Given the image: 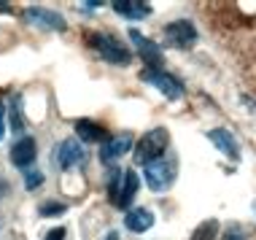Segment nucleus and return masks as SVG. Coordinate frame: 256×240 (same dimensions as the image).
Here are the masks:
<instances>
[{"label": "nucleus", "mask_w": 256, "mask_h": 240, "mask_svg": "<svg viewBox=\"0 0 256 240\" xmlns=\"http://www.w3.org/2000/svg\"><path fill=\"white\" fill-rule=\"evenodd\" d=\"M224 240H248V238L243 235V232H230V235H226Z\"/></svg>", "instance_id": "nucleus-22"}, {"label": "nucleus", "mask_w": 256, "mask_h": 240, "mask_svg": "<svg viewBox=\"0 0 256 240\" xmlns=\"http://www.w3.org/2000/svg\"><path fill=\"white\" fill-rule=\"evenodd\" d=\"M46 240H65V227H54L46 232Z\"/></svg>", "instance_id": "nucleus-20"}, {"label": "nucleus", "mask_w": 256, "mask_h": 240, "mask_svg": "<svg viewBox=\"0 0 256 240\" xmlns=\"http://www.w3.org/2000/svg\"><path fill=\"white\" fill-rule=\"evenodd\" d=\"M84 146H81V140H76V138H68V140H62L57 143V146L52 148V160L54 164H57L60 170H73V168H78L81 162H84Z\"/></svg>", "instance_id": "nucleus-6"}, {"label": "nucleus", "mask_w": 256, "mask_h": 240, "mask_svg": "<svg viewBox=\"0 0 256 240\" xmlns=\"http://www.w3.org/2000/svg\"><path fill=\"white\" fill-rule=\"evenodd\" d=\"M140 78L146 81V84L156 86L168 100H181L184 92H186V89H184V81L176 78V76H172V73H168V70H162V68H146V70L140 73Z\"/></svg>", "instance_id": "nucleus-5"}, {"label": "nucleus", "mask_w": 256, "mask_h": 240, "mask_svg": "<svg viewBox=\"0 0 256 240\" xmlns=\"http://www.w3.org/2000/svg\"><path fill=\"white\" fill-rule=\"evenodd\" d=\"M130 40L135 44L138 54H140V57L146 60V65H148V68H159V65L164 62V54H162V49H159V46H156L151 38L140 36L138 30H130Z\"/></svg>", "instance_id": "nucleus-10"}, {"label": "nucleus", "mask_w": 256, "mask_h": 240, "mask_svg": "<svg viewBox=\"0 0 256 240\" xmlns=\"http://www.w3.org/2000/svg\"><path fill=\"white\" fill-rule=\"evenodd\" d=\"M164 40L176 49H189L197 40V27L189 22V19H178V22H170L164 27Z\"/></svg>", "instance_id": "nucleus-7"}, {"label": "nucleus", "mask_w": 256, "mask_h": 240, "mask_svg": "<svg viewBox=\"0 0 256 240\" xmlns=\"http://www.w3.org/2000/svg\"><path fill=\"white\" fill-rule=\"evenodd\" d=\"M208 138H210V143L218 148V152H224L226 156H230V160H234V162L240 160V146H238V140H234V135L230 132V130L216 127V130L208 132Z\"/></svg>", "instance_id": "nucleus-11"}, {"label": "nucleus", "mask_w": 256, "mask_h": 240, "mask_svg": "<svg viewBox=\"0 0 256 240\" xmlns=\"http://www.w3.org/2000/svg\"><path fill=\"white\" fill-rule=\"evenodd\" d=\"M176 173H178L176 160H170V156H159V160H154V162L146 164L143 178H146L148 189H154V192H168V189L172 186V181H176Z\"/></svg>", "instance_id": "nucleus-3"}, {"label": "nucleus", "mask_w": 256, "mask_h": 240, "mask_svg": "<svg viewBox=\"0 0 256 240\" xmlns=\"http://www.w3.org/2000/svg\"><path fill=\"white\" fill-rule=\"evenodd\" d=\"M6 138V106L3 100H0V140Z\"/></svg>", "instance_id": "nucleus-21"}, {"label": "nucleus", "mask_w": 256, "mask_h": 240, "mask_svg": "<svg viewBox=\"0 0 256 240\" xmlns=\"http://www.w3.org/2000/svg\"><path fill=\"white\" fill-rule=\"evenodd\" d=\"M216 235H218V222L216 218H208V222H202L194 230V235L189 240H216Z\"/></svg>", "instance_id": "nucleus-16"}, {"label": "nucleus", "mask_w": 256, "mask_h": 240, "mask_svg": "<svg viewBox=\"0 0 256 240\" xmlns=\"http://www.w3.org/2000/svg\"><path fill=\"white\" fill-rule=\"evenodd\" d=\"M40 184H44V173L40 170H30V173H24V189H38Z\"/></svg>", "instance_id": "nucleus-18"}, {"label": "nucleus", "mask_w": 256, "mask_h": 240, "mask_svg": "<svg viewBox=\"0 0 256 240\" xmlns=\"http://www.w3.org/2000/svg\"><path fill=\"white\" fill-rule=\"evenodd\" d=\"M110 6H114V11L124 19H143L151 14V6L146 0H114Z\"/></svg>", "instance_id": "nucleus-13"}, {"label": "nucleus", "mask_w": 256, "mask_h": 240, "mask_svg": "<svg viewBox=\"0 0 256 240\" xmlns=\"http://www.w3.org/2000/svg\"><path fill=\"white\" fill-rule=\"evenodd\" d=\"M89 46L110 65H127L132 60V54L124 49V44H119L114 36H106V32H92L89 36Z\"/></svg>", "instance_id": "nucleus-4"}, {"label": "nucleus", "mask_w": 256, "mask_h": 240, "mask_svg": "<svg viewBox=\"0 0 256 240\" xmlns=\"http://www.w3.org/2000/svg\"><path fill=\"white\" fill-rule=\"evenodd\" d=\"M168 143H170L168 130H162V127L148 130V132L135 143V162L146 168L148 162H154V160H159V156H164V152H168Z\"/></svg>", "instance_id": "nucleus-1"}, {"label": "nucleus", "mask_w": 256, "mask_h": 240, "mask_svg": "<svg viewBox=\"0 0 256 240\" xmlns=\"http://www.w3.org/2000/svg\"><path fill=\"white\" fill-rule=\"evenodd\" d=\"M124 227L130 232H146V230L154 227V214H151L148 208H132L124 216Z\"/></svg>", "instance_id": "nucleus-14"}, {"label": "nucleus", "mask_w": 256, "mask_h": 240, "mask_svg": "<svg viewBox=\"0 0 256 240\" xmlns=\"http://www.w3.org/2000/svg\"><path fill=\"white\" fill-rule=\"evenodd\" d=\"M130 148H135V140H132V135H130V132L110 135V138H106V140H102V146H100V160L106 164H110V162L119 160V156L127 154Z\"/></svg>", "instance_id": "nucleus-9"}, {"label": "nucleus", "mask_w": 256, "mask_h": 240, "mask_svg": "<svg viewBox=\"0 0 256 240\" xmlns=\"http://www.w3.org/2000/svg\"><path fill=\"white\" fill-rule=\"evenodd\" d=\"M106 240H119V232H108V238Z\"/></svg>", "instance_id": "nucleus-23"}, {"label": "nucleus", "mask_w": 256, "mask_h": 240, "mask_svg": "<svg viewBox=\"0 0 256 240\" xmlns=\"http://www.w3.org/2000/svg\"><path fill=\"white\" fill-rule=\"evenodd\" d=\"M32 160H36V140H32V135H22V138L11 146V164L27 168Z\"/></svg>", "instance_id": "nucleus-12"}, {"label": "nucleus", "mask_w": 256, "mask_h": 240, "mask_svg": "<svg viewBox=\"0 0 256 240\" xmlns=\"http://www.w3.org/2000/svg\"><path fill=\"white\" fill-rule=\"evenodd\" d=\"M76 132H78V138L86 140V143L106 140V138H102V135H106V130H102L98 122H89V119H78V122H76Z\"/></svg>", "instance_id": "nucleus-15"}, {"label": "nucleus", "mask_w": 256, "mask_h": 240, "mask_svg": "<svg viewBox=\"0 0 256 240\" xmlns=\"http://www.w3.org/2000/svg\"><path fill=\"white\" fill-rule=\"evenodd\" d=\"M11 124H14V130H22V116H19L16 102H14V108H11Z\"/></svg>", "instance_id": "nucleus-19"}, {"label": "nucleus", "mask_w": 256, "mask_h": 240, "mask_svg": "<svg viewBox=\"0 0 256 240\" xmlns=\"http://www.w3.org/2000/svg\"><path fill=\"white\" fill-rule=\"evenodd\" d=\"M138 194V173L135 170H114V178L108 181V197L116 208H130V202Z\"/></svg>", "instance_id": "nucleus-2"}, {"label": "nucleus", "mask_w": 256, "mask_h": 240, "mask_svg": "<svg viewBox=\"0 0 256 240\" xmlns=\"http://www.w3.org/2000/svg\"><path fill=\"white\" fill-rule=\"evenodd\" d=\"M24 22L32 24V27H44V30H60L65 32L68 30V22L60 16L57 11H49V8H38V6H30L24 14Z\"/></svg>", "instance_id": "nucleus-8"}, {"label": "nucleus", "mask_w": 256, "mask_h": 240, "mask_svg": "<svg viewBox=\"0 0 256 240\" xmlns=\"http://www.w3.org/2000/svg\"><path fill=\"white\" fill-rule=\"evenodd\" d=\"M65 210H68L65 202H44L38 208V214L40 216H60V214H65Z\"/></svg>", "instance_id": "nucleus-17"}]
</instances>
